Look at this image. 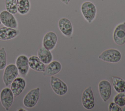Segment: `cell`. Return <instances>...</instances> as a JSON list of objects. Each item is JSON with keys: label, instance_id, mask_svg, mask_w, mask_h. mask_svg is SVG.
<instances>
[{"label": "cell", "instance_id": "1", "mask_svg": "<svg viewBox=\"0 0 125 111\" xmlns=\"http://www.w3.org/2000/svg\"><path fill=\"white\" fill-rule=\"evenodd\" d=\"M80 10L83 17L88 23H91L95 20L97 9L93 2L89 1H84L81 5Z\"/></svg>", "mask_w": 125, "mask_h": 111}, {"label": "cell", "instance_id": "2", "mask_svg": "<svg viewBox=\"0 0 125 111\" xmlns=\"http://www.w3.org/2000/svg\"><path fill=\"white\" fill-rule=\"evenodd\" d=\"M122 58L121 53L115 48H109L103 51L99 56L98 58L104 62L117 63Z\"/></svg>", "mask_w": 125, "mask_h": 111}, {"label": "cell", "instance_id": "3", "mask_svg": "<svg viewBox=\"0 0 125 111\" xmlns=\"http://www.w3.org/2000/svg\"><path fill=\"white\" fill-rule=\"evenodd\" d=\"M40 97V89L38 87L29 90L23 99V104L27 108L32 109L38 103Z\"/></svg>", "mask_w": 125, "mask_h": 111}, {"label": "cell", "instance_id": "4", "mask_svg": "<svg viewBox=\"0 0 125 111\" xmlns=\"http://www.w3.org/2000/svg\"><path fill=\"white\" fill-rule=\"evenodd\" d=\"M19 74L15 64H10L4 68L2 75L3 82L6 86L10 85L13 81L18 77Z\"/></svg>", "mask_w": 125, "mask_h": 111}, {"label": "cell", "instance_id": "5", "mask_svg": "<svg viewBox=\"0 0 125 111\" xmlns=\"http://www.w3.org/2000/svg\"><path fill=\"white\" fill-rule=\"evenodd\" d=\"M50 84L53 91L58 95H63L68 91V87L66 83L58 77L51 76Z\"/></svg>", "mask_w": 125, "mask_h": 111}, {"label": "cell", "instance_id": "6", "mask_svg": "<svg viewBox=\"0 0 125 111\" xmlns=\"http://www.w3.org/2000/svg\"><path fill=\"white\" fill-rule=\"evenodd\" d=\"M14 95L10 88L5 87L0 92V101L4 109L8 111L12 106L14 99Z\"/></svg>", "mask_w": 125, "mask_h": 111}, {"label": "cell", "instance_id": "7", "mask_svg": "<svg viewBox=\"0 0 125 111\" xmlns=\"http://www.w3.org/2000/svg\"><path fill=\"white\" fill-rule=\"evenodd\" d=\"M82 103L86 110H91L95 106V100L93 92L91 87L86 88L82 93Z\"/></svg>", "mask_w": 125, "mask_h": 111}, {"label": "cell", "instance_id": "8", "mask_svg": "<svg viewBox=\"0 0 125 111\" xmlns=\"http://www.w3.org/2000/svg\"><path fill=\"white\" fill-rule=\"evenodd\" d=\"M0 19L1 24L4 26L13 28H17L18 23L14 14L7 10H2L0 13Z\"/></svg>", "mask_w": 125, "mask_h": 111}, {"label": "cell", "instance_id": "9", "mask_svg": "<svg viewBox=\"0 0 125 111\" xmlns=\"http://www.w3.org/2000/svg\"><path fill=\"white\" fill-rule=\"evenodd\" d=\"M113 40L114 42L119 45L125 44V21L118 24L114 28Z\"/></svg>", "mask_w": 125, "mask_h": 111}, {"label": "cell", "instance_id": "10", "mask_svg": "<svg viewBox=\"0 0 125 111\" xmlns=\"http://www.w3.org/2000/svg\"><path fill=\"white\" fill-rule=\"evenodd\" d=\"M58 26L63 35L67 38L72 36L73 28L72 24L68 19L65 17L60 19L58 22Z\"/></svg>", "mask_w": 125, "mask_h": 111}, {"label": "cell", "instance_id": "11", "mask_svg": "<svg viewBox=\"0 0 125 111\" xmlns=\"http://www.w3.org/2000/svg\"><path fill=\"white\" fill-rule=\"evenodd\" d=\"M98 90L101 98L106 102L111 95V85L107 80H102L98 84Z\"/></svg>", "mask_w": 125, "mask_h": 111}, {"label": "cell", "instance_id": "12", "mask_svg": "<svg viewBox=\"0 0 125 111\" xmlns=\"http://www.w3.org/2000/svg\"><path fill=\"white\" fill-rule=\"evenodd\" d=\"M15 65L19 73L22 76H26L29 70L28 57L24 54L19 55L16 60Z\"/></svg>", "mask_w": 125, "mask_h": 111}, {"label": "cell", "instance_id": "13", "mask_svg": "<svg viewBox=\"0 0 125 111\" xmlns=\"http://www.w3.org/2000/svg\"><path fill=\"white\" fill-rule=\"evenodd\" d=\"M10 89L15 97L21 94L24 90L26 86V82L22 77H16L11 83Z\"/></svg>", "mask_w": 125, "mask_h": 111}, {"label": "cell", "instance_id": "14", "mask_svg": "<svg viewBox=\"0 0 125 111\" xmlns=\"http://www.w3.org/2000/svg\"><path fill=\"white\" fill-rule=\"evenodd\" d=\"M58 37L57 34L53 31L46 33L42 39V46L46 49L51 51L53 50L57 44Z\"/></svg>", "mask_w": 125, "mask_h": 111}, {"label": "cell", "instance_id": "15", "mask_svg": "<svg viewBox=\"0 0 125 111\" xmlns=\"http://www.w3.org/2000/svg\"><path fill=\"white\" fill-rule=\"evenodd\" d=\"M20 32L16 28L3 26L0 27V40L8 41L16 38Z\"/></svg>", "mask_w": 125, "mask_h": 111}, {"label": "cell", "instance_id": "16", "mask_svg": "<svg viewBox=\"0 0 125 111\" xmlns=\"http://www.w3.org/2000/svg\"><path fill=\"white\" fill-rule=\"evenodd\" d=\"M62 69V65L58 61H52L47 64L43 72L44 76H54L59 73Z\"/></svg>", "mask_w": 125, "mask_h": 111}, {"label": "cell", "instance_id": "17", "mask_svg": "<svg viewBox=\"0 0 125 111\" xmlns=\"http://www.w3.org/2000/svg\"><path fill=\"white\" fill-rule=\"evenodd\" d=\"M29 66L34 71L43 72L45 69V64L39 59L38 56L32 55L28 57Z\"/></svg>", "mask_w": 125, "mask_h": 111}, {"label": "cell", "instance_id": "18", "mask_svg": "<svg viewBox=\"0 0 125 111\" xmlns=\"http://www.w3.org/2000/svg\"><path fill=\"white\" fill-rule=\"evenodd\" d=\"M37 55L45 65H47L52 61L53 59V56L51 51L46 49L42 45L38 49Z\"/></svg>", "mask_w": 125, "mask_h": 111}, {"label": "cell", "instance_id": "19", "mask_svg": "<svg viewBox=\"0 0 125 111\" xmlns=\"http://www.w3.org/2000/svg\"><path fill=\"white\" fill-rule=\"evenodd\" d=\"M112 85L115 91L117 93L125 91V80L123 78L112 76H111Z\"/></svg>", "mask_w": 125, "mask_h": 111}, {"label": "cell", "instance_id": "20", "mask_svg": "<svg viewBox=\"0 0 125 111\" xmlns=\"http://www.w3.org/2000/svg\"><path fill=\"white\" fill-rule=\"evenodd\" d=\"M18 6V12L24 15L27 14L31 8V4L29 0H16Z\"/></svg>", "mask_w": 125, "mask_h": 111}, {"label": "cell", "instance_id": "21", "mask_svg": "<svg viewBox=\"0 0 125 111\" xmlns=\"http://www.w3.org/2000/svg\"><path fill=\"white\" fill-rule=\"evenodd\" d=\"M6 10L12 14H16L18 12V6L16 0H5Z\"/></svg>", "mask_w": 125, "mask_h": 111}, {"label": "cell", "instance_id": "22", "mask_svg": "<svg viewBox=\"0 0 125 111\" xmlns=\"http://www.w3.org/2000/svg\"><path fill=\"white\" fill-rule=\"evenodd\" d=\"M7 58L5 49L4 47L0 48V70L4 69L7 66Z\"/></svg>", "mask_w": 125, "mask_h": 111}, {"label": "cell", "instance_id": "23", "mask_svg": "<svg viewBox=\"0 0 125 111\" xmlns=\"http://www.w3.org/2000/svg\"><path fill=\"white\" fill-rule=\"evenodd\" d=\"M113 102L121 107H124L125 105V91L115 95L113 98Z\"/></svg>", "mask_w": 125, "mask_h": 111}, {"label": "cell", "instance_id": "24", "mask_svg": "<svg viewBox=\"0 0 125 111\" xmlns=\"http://www.w3.org/2000/svg\"><path fill=\"white\" fill-rule=\"evenodd\" d=\"M108 109L109 111H122L121 107L114 102H111L109 104Z\"/></svg>", "mask_w": 125, "mask_h": 111}, {"label": "cell", "instance_id": "25", "mask_svg": "<svg viewBox=\"0 0 125 111\" xmlns=\"http://www.w3.org/2000/svg\"><path fill=\"white\" fill-rule=\"evenodd\" d=\"M61 1L64 4H65L66 5H68L69 4V2L70 1V0H61Z\"/></svg>", "mask_w": 125, "mask_h": 111}, {"label": "cell", "instance_id": "26", "mask_svg": "<svg viewBox=\"0 0 125 111\" xmlns=\"http://www.w3.org/2000/svg\"><path fill=\"white\" fill-rule=\"evenodd\" d=\"M122 111H125V106L123 107V109H122Z\"/></svg>", "mask_w": 125, "mask_h": 111}, {"label": "cell", "instance_id": "27", "mask_svg": "<svg viewBox=\"0 0 125 111\" xmlns=\"http://www.w3.org/2000/svg\"><path fill=\"white\" fill-rule=\"evenodd\" d=\"M1 21H0V25H1Z\"/></svg>", "mask_w": 125, "mask_h": 111}]
</instances>
